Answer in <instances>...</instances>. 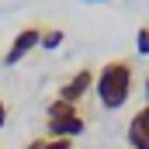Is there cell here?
<instances>
[{"label": "cell", "instance_id": "8992f818", "mask_svg": "<svg viewBox=\"0 0 149 149\" xmlns=\"http://www.w3.org/2000/svg\"><path fill=\"white\" fill-rule=\"evenodd\" d=\"M66 42V31L63 28H45L42 31V49H59Z\"/></svg>", "mask_w": 149, "mask_h": 149}, {"label": "cell", "instance_id": "3957f363", "mask_svg": "<svg viewBox=\"0 0 149 149\" xmlns=\"http://www.w3.org/2000/svg\"><path fill=\"white\" fill-rule=\"evenodd\" d=\"M42 31L45 28H38V24H28V28H21L17 35H14V42H10V49L3 52V66H17L35 45H42Z\"/></svg>", "mask_w": 149, "mask_h": 149}, {"label": "cell", "instance_id": "52a82bcc", "mask_svg": "<svg viewBox=\"0 0 149 149\" xmlns=\"http://www.w3.org/2000/svg\"><path fill=\"white\" fill-rule=\"evenodd\" d=\"M135 52L139 56H149V24H142L139 35H135Z\"/></svg>", "mask_w": 149, "mask_h": 149}, {"label": "cell", "instance_id": "6da1fadb", "mask_svg": "<svg viewBox=\"0 0 149 149\" xmlns=\"http://www.w3.org/2000/svg\"><path fill=\"white\" fill-rule=\"evenodd\" d=\"M132 87H135V70H132L128 59H111V63H104L101 73H97V83H94L97 101H101V108H108V111H118V108L128 104Z\"/></svg>", "mask_w": 149, "mask_h": 149}, {"label": "cell", "instance_id": "9c48e42d", "mask_svg": "<svg viewBox=\"0 0 149 149\" xmlns=\"http://www.w3.org/2000/svg\"><path fill=\"white\" fill-rule=\"evenodd\" d=\"M3 128H7V101L0 97V132H3Z\"/></svg>", "mask_w": 149, "mask_h": 149}, {"label": "cell", "instance_id": "277c9868", "mask_svg": "<svg viewBox=\"0 0 149 149\" xmlns=\"http://www.w3.org/2000/svg\"><path fill=\"white\" fill-rule=\"evenodd\" d=\"M94 83H97V73H94V70H87V66H83V70H76V73L70 76L63 87H59V101L80 104V101H83V97L94 90Z\"/></svg>", "mask_w": 149, "mask_h": 149}, {"label": "cell", "instance_id": "ba28073f", "mask_svg": "<svg viewBox=\"0 0 149 149\" xmlns=\"http://www.w3.org/2000/svg\"><path fill=\"white\" fill-rule=\"evenodd\" d=\"M45 149H73V139H45Z\"/></svg>", "mask_w": 149, "mask_h": 149}, {"label": "cell", "instance_id": "30bf717a", "mask_svg": "<svg viewBox=\"0 0 149 149\" xmlns=\"http://www.w3.org/2000/svg\"><path fill=\"white\" fill-rule=\"evenodd\" d=\"M24 149H45V139H31V142H28Z\"/></svg>", "mask_w": 149, "mask_h": 149}, {"label": "cell", "instance_id": "8fae6325", "mask_svg": "<svg viewBox=\"0 0 149 149\" xmlns=\"http://www.w3.org/2000/svg\"><path fill=\"white\" fill-rule=\"evenodd\" d=\"M146 108H149V76H146Z\"/></svg>", "mask_w": 149, "mask_h": 149}, {"label": "cell", "instance_id": "7c38bea8", "mask_svg": "<svg viewBox=\"0 0 149 149\" xmlns=\"http://www.w3.org/2000/svg\"><path fill=\"white\" fill-rule=\"evenodd\" d=\"M87 3H108V0H87Z\"/></svg>", "mask_w": 149, "mask_h": 149}, {"label": "cell", "instance_id": "7a4b0ae2", "mask_svg": "<svg viewBox=\"0 0 149 149\" xmlns=\"http://www.w3.org/2000/svg\"><path fill=\"white\" fill-rule=\"evenodd\" d=\"M45 128H49V139H76V135H83L87 118L80 111V104H70V101L56 97L45 108Z\"/></svg>", "mask_w": 149, "mask_h": 149}, {"label": "cell", "instance_id": "5b68a950", "mask_svg": "<svg viewBox=\"0 0 149 149\" xmlns=\"http://www.w3.org/2000/svg\"><path fill=\"white\" fill-rule=\"evenodd\" d=\"M128 149H149V108H139L128 121Z\"/></svg>", "mask_w": 149, "mask_h": 149}]
</instances>
